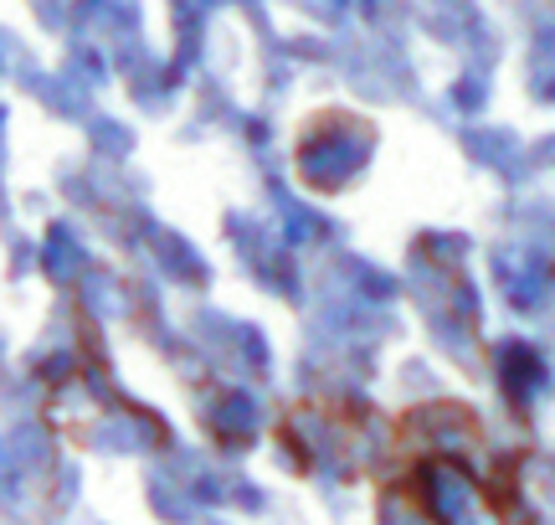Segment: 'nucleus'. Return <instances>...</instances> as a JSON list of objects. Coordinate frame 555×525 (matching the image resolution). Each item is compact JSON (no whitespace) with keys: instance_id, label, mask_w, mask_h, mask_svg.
<instances>
[{"instance_id":"nucleus-1","label":"nucleus","mask_w":555,"mask_h":525,"mask_svg":"<svg viewBox=\"0 0 555 525\" xmlns=\"http://www.w3.org/2000/svg\"><path fill=\"white\" fill-rule=\"evenodd\" d=\"M360 129H371V124L360 119V114H345V108H319V114H309V124L298 129V150H294L298 181L314 191L324 165H356L365 150H350V135H360Z\"/></svg>"}]
</instances>
